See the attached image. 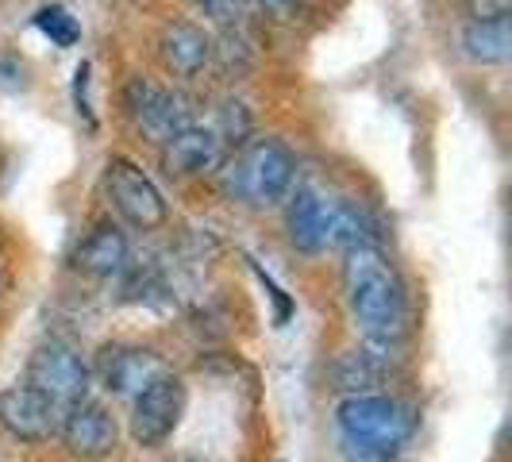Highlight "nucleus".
I'll return each instance as SVG.
<instances>
[{"label":"nucleus","mask_w":512,"mask_h":462,"mask_svg":"<svg viewBox=\"0 0 512 462\" xmlns=\"http://www.w3.org/2000/svg\"><path fill=\"white\" fill-rule=\"evenodd\" d=\"M478 8V16H489V12H509V0H470Z\"/></svg>","instance_id":"aec40b11"},{"label":"nucleus","mask_w":512,"mask_h":462,"mask_svg":"<svg viewBox=\"0 0 512 462\" xmlns=\"http://www.w3.org/2000/svg\"><path fill=\"white\" fill-rule=\"evenodd\" d=\"M343 455L351 462H393L412 439V412L389 397L355 393L335 409Z\"/></svg>","instance_id":"f03ea898"},{"label":"nucleus","mask_w":512,"mask_h":462,"mask_svg":"<svg viewBox=\"0 0 512 462\" xmlns=\"http://www.w3.org/2000/svg\"><path fill=\"white\" fill-rule=\"evenodd\" d=\"M343 289L351 316L374 343H397L409 328V305H405V285L397 278L393 262L374 247L362 243L347 251L343 262Z\"/></svg>","instance_id":"f257e3e1"},{"label":"nucleus","mask_w":512,"mask_h":462,"mask_svg":"<svg viewBox=\"0 0 512 462\" xmlns=\"http://www.w3.org/2000/svg\"><path fill=\"white\" fill-rule=\"evenodd\" d=\"M220 162H224V139L212 128L185 124L162 143V166L174 178H201V174H212Z\"/></svg>","instance_id":"9d476101"},{"label":"nucleus","mask_w":512,"mask_h":462,"mask_svg":"<svg viewBox=\"0 0 512 462\" xmlns=\"http://www.w3.org/2000/svg\"><path fill=\"white\" fill-rule=\"evenodd\" d=\"M158 374H166V366L158 355L143 351V347H104L97 359V378L108 393H139L143 385H151Z\"/></svg>","instance_id":"9b49d317"},{"label":"nucleus","mask_w":512,"mask_h":462,"mask_svg":"<svg viewBox=\"0 0 512 462\" xmlns=\"http://www.w3.org/2000/svg\"><path fill=\"white\" fill-rule=\"evenodd\" d=\"M197 4H201V8H205V12H208V8H212V4H216V0H197Z\"/></svg>","instance_id":"412c9836"},{"label":"nucleus","mask_w":512,"mask_h":462,"mask_svg":"<svg viewBox=\"0 0 512 462\" xmlns=\"http://www.w3.org/2000/svg\"><path fill=\"white\" fill-rule=\"evenodd\" d=\"M297 174V158L278 139H251L228 166V193L251 208L278 205Z\"/></svg>","instance_id":"7ed1b4c3"},{"label":"nucleus","mask_w":512,"mask_h":462,"mask_svg":"<svg viewBox=\"0 0 512 462\" xmlns=\"http://www.w3.org/2000/svg\"><path fill=\"white\" fill-rule=\"evenodd\" d=\"M128 112L135 120V128L143 135H151L154 143H166L174 131L189 124V101L174 89L151 85L143 77H135L128 85Z\"/></svg>","instance_id":"6e6552de"},{"label":"nucleus","mask_w":512,"mask_h":462,"mask_svg":"<svg viewBox=\"0 0 512 462\" xmlns=\"http://www.w3.org/2000/svg\"><path fill=\"white\" fill-rule=\"evenodd\" d=\"M58 420H62V409L27 382L8 385L0 393V428L20 443H47L51 436H58Z\"/></svg>","instance_id":"0eeeda50"},{"label":"nucleus","mask_w":512,"mask_h":462,"mask_svg":"<svg viewBox=\"0 0 512 462\" xmlns=\"http://www.w3.org/2000/svg\"><path fill=\"white\" fill-rule=\"evenodd\" d=\"M158 54H162V66L174 77H197L212 62V39L197 24H170L158 39Z\"/></svg>","instance_id":"f8f14e48"},{"label":"nucleus","mask_w":512,"mask_h":462,"mask_svg":"<svg viewBox=\"0 0 512 462\" xmlns=\"http://www.w3.org/2000/svg\"><path fill=\"white\" fill-rule=\"evenodd\" d=\"M174 462H193V459H174Z\"/></svg>","instance_id":"4be33fe9"},{"label":"nucleus","mask_w":512,"mask_h":462,"mask_svg":"<svg viewBox=\"0 0 512 462\" xmlns=\"http://www.w3.org/2000/svg\"><path fill=\"white\" fill-rule=\"evenodd\" d=\"M462 51L466 58L482 62V66H501L512 54V20L509 12H489L470 20L462 31Z\"/></svg>","instance_id":"2eb2a0df"},{"label":"nucleus","mask_w":512,"mask_h":462,"mask_svg":"<svg viewBox=\"0 0 512 462\" xmlns=\"http://www.w3.org/2000/svg\"><path fill=\"white\" fill-rule=\"evenodd\" d=\"M104 189H108V201L112 208L128 220L131 228L154 231L166 224V201L131 158H112L108 170H104Z\"/></svg>","instance_id":"39448f33"},{"label":"nucleus","mask_w":512,"mask_h":462,"mask_svg":"<svg viewBox=\"0 0 512 462\" xmlns=\"http://www.w3.org/2000/svg\"><path fill=\"white\" fill-rule=\"evenodd\" d=\"M362 243H374V228H370L366 212L359 205H347V201L328 208V247L351 251Z\"/></svg>","instance_id":"dca6fc26"},{"label":"nucleus","mask_w":512,"mask_h":462,"mask_svg":"<svg viewBox=\"0 0 512 462\" xmlns=\"http://www.w3.org/2000/svg\"><path fill=\"white\" fill-rule=\"evenodd\" d=\"M185 412V385L170 370L158 374L151 385H143L135 393V409H131V439L139 447H158L174 436Z\"/></svg>","instance_id":"423d86ee"},{"label":"nucleus","mask_w":512,"mask_h":462,"mask_svg":"<svg viewBox=\"0 0 512 462\" xmlns=\"http://www.w3.org/2000/svg\"><path fill=\"white\" fill-rule=\"evenodd\" d=\"M58 436L70 447V455L77 459H108L120 443V428L112 420V412L93 401H77L70 409H62L58 420Z\"/></svg>","instance_id":"1a4fd4ad"},{"label":"nucleus","mask_w":512,"mask_h":462,"mask_svg":"<svg viewBox=\"0 0 512 462\" xmlns=\"http://www.w3.org/2000/svg\"><path fill=\"white\" fill-rule=\"evenodd\" d=\"M128 239L116 224H101L93 235L81 239V247L74 251V266L89 278H112L128 270Z\"/></svg>","instance_id":"ddd939ff"},{"label":"nucleus","mask_w":512,"mask_h":462,"mask_svg":"<svg viewBox=\"0 0 512 462\" xmlns=\"http://www.w3.org/2000/svg\"><path fill=\"white\" fill-rule=\"evenodd\" d=\"M35 27L51 39L54 47H77V39H81V24H77L74 16L62 8V4H51V8H39L35 12Z\"/></svg>","instance_id":"f3484780"},{"label":"nucleus","mask_w":512,"mask_h":462,"mask_svg":"<svg viewBox=\"0 0 512 462\" xmlns=\"http://www.w3.org/2000/svg\"><path fill=\"white\" fill-rule=\"evenodd\" d=\"M258 4H262L266 16H274V20H282V24H293V20L301 16V0H258Z\"/></svg>","instance_id":"a211bd4d"},{"label":"nucleus","mask_w":512,"mask_h":462,"mask_svg":"<svg viewBox=\"0 0 512 462\" xmlns=\"http://www.w3.org/2000/svg\"><path fill=\"white\" fill-rule=\"evenodd\" d=\"M328 208L312 189H301L289 208H285V231H289V243L305 255H316L328 247Z\"/></svg>","instance_id":"4468645a"},{"label":"nucleus","mask_w":512,"mask_h":462,"mask_svg":"<svg viewBox=\"0 0 512 462\" xmlns=\"http://www.w3.org/2000/svg\"><path fill=\"white\" fill-rule=\"evenodd\" d=\"M255 274L262 278V285H266V293H270V297H274V305H278V324H285V320L293 316V305H289V297H285L282 289H278V285L270 282V278H266V274H262L258 266H255Z\"/></svg>","instance_id":"6ab92c4d"},{"label":"nucleus","mask_w":512,"mask_h":462,"mask_svg":"<svg viewBox=\"0 0 512 462\" xmlns=\"http://www.w3.org/2000/svg\"><path fill=\"white\" fill-rule=\"evenodd\" d=\"M24 382L31 389H39L43 397H51L58 409H70L77 401H85L89 393V366L81 362L77 351H70L66 343H43L35 347V355L27 359V374Z\"/></svg>","instance_id":"20e7f679"}]
</instances>
